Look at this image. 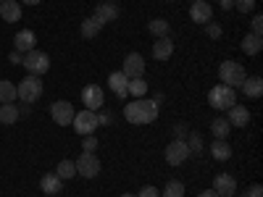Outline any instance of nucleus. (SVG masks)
<instances>
[{"label": "nucleus", "instance_id": "obj_1", "mask_svg": "<svg viewBox=\"0 0 263 197\" xmlns=\"http://www.w3.org/2000/svg\"><path fill=\"white\" fill-rule=\"evenodd\" d=\"M124 119L129 124H153L158 119V103L156 100H145V97L132 100L124 108Z\"/></svg>", "mask_w": 263, "mask_h": 197}, {"label": "nucleus", "instance_id": "obj_2", "mask_svg": "<svg viewBox=\"0 0 263 197\" xmlns=\"http://www.w3.org/2000/svg\"><path fill=\"white\" fill-rule=\"evenodd\" d=\"M208 103H211V108H216V111H229L232 105H237L234 87H227V84L213 87V90L208 92Z\"/></svg>", "mask_w": 263, "mask_h": 197}, {"label": "nucleus", "instance_id": "obj_3", "mask_svg": "<svg viewBox=\"0 0 263 197\" xmlns=\"http://www.w3.org/2000/svg\"><path fill=\"white\" fill-rule=\"evenodd\" d=\"M21 63H24V69L32 76H42V74L50 71V58H48V53H42V50H29Z\"/></svg>", "mask_w": 263, "mask_h": 197}, {"label": "nucleus", "instance_id": "obj_4", "mask_svg": "<svg viewBox=\"0 0 263 197\" xmlns=\"http://www.w3.org/2000/svg\"><path fill=\"white\" fill-rule=\"evenodd\" d=\"M16 95H18V100H24V103H34V100H40V95H42V79H37V76H27V79H21L18 84H16Z\"/></svg>", "mask_w": 263, "mask_h": 197}, {"label": "nucleus", "instance_id": "obj_5", "mask_svg": "<svg viewBox=\"0 0 263 197\" xmlns=\"http://www.w3.org/2000/svg\"><path fill=\"white\" fill-rule=\"evenodd\" d=\"M218 76H221V84H227V87H239L242 79H248L245 69L237 61H224L221 69H218Z\"/></svg>", "mask_w": 263, "mask_h": 197}, {"label": "nucleus", "instance_id": "obj_6", "mask_svg": "<svg viewBox=\"0 0 263 197\" xmlns=\"http://www.w3.org/2000/svg\"><path fill=\"white\" fill-rule=\"evenodd\" d=\"M163 155H166V163H171V166H182V163L190 158V147H187V142H184L182 137H177L174 142L166 145Z\"/></svg>", "mask_w": 263, "mask_h": 197}, {"label": "nucleus", "instance_id": "obj_7", "mask_svg": "<svg viewBox=\"0 0 263 197\" xmlns=\"http://www.w3.org/2000/svg\"><path fill=\"white\" fill-rule=\"evenodd\" d=\"M71 126L77 129V134H82V137H87V134H92V131L100 126L98 124V113L95 111H84L82 113H74V121H71Z\"/></svg>", "mask_w": 263, "mask_h": 197}, {"label": "nucleus", "instance_id": "obj_8", "mask_svg": "<svg viewBox=\"0 0 263 197\" xmlns=\"http://www.w3.org/2000/svg\"><path fill=\"white\" fill-rule=\"evenodd\" d=\"M77 173L84 176V179L98 176V173H100V161H98L95 152H82L79 161H77Z\"/></svg>", "mask_w": 263, "mask_h": 197}, {"label": "nucleus", "instance_id": "obj_9", "mask_svg": "<svg viewBox=\"0 0 263 197\" xmlns=\"http://www.w3.org/2000/svg\"><path fill=\"white\" fill-rule=\"evenodd\" d=\"M82 103H84L87 111H100L103 103H105V95L100 90V84H87L82 90Z\"/></svg>", "mask_w": 263, "mask_h": 197}, {"label": "nucleus", "instance_id": "obj_10", "mask_svg": "<svg viewBox=\"0 0 263 197\" xmlns=\"http://www.w3.org/2000/svg\"><path fill=\"white\" fill-rule=\"evenodd\" d=\"M50 116L58 126H69L74 121V105L66 103V100H58V103L50 105Z\"/></svg>", "mask_w": 263, "mask_h": 197}, {"label": "nucleus", "instance_id": "obj_11", "mask_svg": "<svg viewBox=\"0 0 263 197\" xmlns=\"http://www.w3.org/2000/svg\"><path fill=\"white\" fill-rule=\"evenodd\" d=\"M121 74H124L126 79H137V76H142V74H145V58H142L140 53H129V55L124 58V69H121Z\"/></svg>", "mask_w": 263, "mask_h": 197}, {"label": "nucleus", "instance_id": "obj_12", "mask_svg": "<svg viewBox=\"0 0 263 197\" xmlns=\"http://www.w3.org/2000/svg\"><path fill=\"white\" fill-rule=\"evenodd\" d=\"M100 27H105V24H111V21H116L119 18V6L116 3H100L98 8H95V16H92Z\"/></svg>", "mask_w": 263, "mask_h": 197}, {"label": "nucleus", "instance_id": "obj_13", "mask_svg": "<svg viewBox=\"0 0 263 197\" xmlns=\"http://www.w3.org/2000/svg\"><path fill=\"white\" fill-rule=\"evenodd\" d=\"M213 192H216L218 197H232V194L237 192L234 176H229V173H218L216 182H213Z\"/></svg>", "mask_w": 263, "mask_h": 197}, {"label": "nucleus", "instance_id": "obj_14", "mask_svg": "<svg viewBox=\"0 0 263 197\" xmlns=\"http://www.w3.org/2000/svg\"><path fill=\"white\" fill-rule=\"evenodd\" d=\"M190 16H192L195 24H208L211 16H213V8L205 3V0H195L192 8H190Z\"/></svg>", "mask_w": 263, "mask_h": 197}, {"label": "nucleus", "instance_id": "obj_15", "mask_svg": "<svg viewBox=\"0 0 263 197\" xmlns=\"http://www.w3.org/2000/svg\"><path fill=\"white\" fill-rule=\"evenodd\" d=\"M34 42H37V37H34L29 29H21V32L13 37L16 53H29V50H34Z\"/></svg>", "mask_w": 263, "mask_h": 197}, {"label": "nucleus", "instance_id": "obj_16", "mask_svg": "<svg viewBox=\"0 0 263 197\" xmlns=\"http://www.w3.org/2000/svg\"><path fill=\"white\" fill-rule=\"evenodd\" d=\"M232 126H239V129H242V126H248L250 124V111H248V108L245 105H232L229 108V119H227Z\"/></svg>", "mask_w": 263, "mask_h": 197}, {"label": "nucleus", "instance_id": "obj_17", "mask_svg": "<svg viewBox=\"0 0 263 197\" xmlns=\"http://www.w3.org/2000/svg\"><path fill=\"white\" fill-rule=\"evenodd\" d=\"M108 87H111L114 95H119V97H126L129 95V79L121 71H114L111 76H108Z\"/></svg>", "mask_w": 263, "mask_h": 197}, {"label": "nucleus", "instance_id": "obj_18", "mask_svg": "<svg viewBox=\"0 0 263 197\" xmlns=\"http://www.w3.org/2000/svg\"><path fill=\"white\" fill-rule=\"evenodd\" d=\"M171 53H174V42H171V37H158V40H156V45H153V58L168 61Z\"/></svg>", "mask_w": 263, "mask_h": 197}, {"label": "nucleus", "instance_id": "obj_19", "mask_svg": "<svg viewBox=\"0 0 263 197\" xmlns=\"http://www.w3.org/2000/svg\"><path fill=\"white\" fill-rule=\"evenodd\" d=\"M0 16H3L8 24L18 21V18H21V6H18V0H3V3H0Z\"/></svg>", "mask_w": 263, "mask_h": 197}, {"label": "nucleus", "instance_id": "obj_20", "mask_svg": "<svg viewBox=\"0 0 263 197\" xmlns=\"http://www.w3.org/2000/svg\"><path fill=\"white\" fill-rule=\"evenodd\" d=\"M242 92L248 95V97H253V100H258L260 95H263V79L260 76H250V79H242Z\"/></svg>", "mask_w": 263, "mask_h": 197}, {"label": "nucleus", "instance_id": "obj_21", "mask_svg": "<svg viewBox=\"0 0 263 197\" xmlns=\"http://www.w3.org/2000/svg\"><path fill=\"white\" fill-rule=\"evenodd\" d=\"M61 182H63V179H58L55 173H45V176L40 179V189L45 192V194H58V192L63 189Z\"/></svg>", "mask_w": 263, "mask_h": 197}, {"label": "nucleus", "instance_id": "obj_22", "mask_svg": "<svg viewBox=\"0 0 263 197\" xmlns=\"http://www.w3.org/2000/svg\"><path fill=\"white\" fill-rule=\"evenodd\" d=\"M211 155L216 158V161H229L232 158V145L227 142V140H216L213 145H211Z\"/></svg>", "mask_w": 263, "mask_h": 197}, {"label": "nucleus", "instance_id": "obj_23", "mask_svg": "<svg viewBox=\"0 0 263 197\" xmlns=\"http://www.w3.org/2000/svg\"><path fill=\"white\" fill-rule=\"evenodd\" d=\"M229 131H232V124H229L227 119H213V121H211V134H213L216 140H227Z\"/></svg>", "mask_w": 263, "mask_h": 197}, {"label": "nucleus", "instance_id": "obj_24", "mask_svg": "<svg viewBox=\"0 0 263 197\" xmlns=\"http://www.w3.org/2000/svg\"><path fill=\"white\" fill-rule=\"evenodd\" d=\"M18 108L13 103H3L0 105V124H16L18 121Z\"/></svg>", "mask_w": 263, "mask_h": 197}, {"label": "nucleus", "instance_id": "obj_25", "mask_svg": "<svg viewBox=\"0 0 263 197\" xmlns=\"http://www.w3.org/2000/svg\"><path fill=\"white\" fill-rule=\"evenodd\" d=\"M260 48H263V40H260L258 34H248V37H242V50H245L248 55H258Z\"/></svg>", "mask_w": 263, "mask_h": 197}, {"label": "nucleus", "instance_id": "obj_26", "mask_svg": "<svg viewBox=\"0 0 263 197\" xmlns=\"http://www.w3.org/2000/svg\"><path fill=\"white\" fill-rule=\"evenodd\" d=\"M18 95H16V84L8 82V79H0V103H13Z\"/></svg>", "mask_w": 263, "mask_h": 197}, {"label": "nucleus", "instance_id": "obj_27", "mask_svg": "<svg viewBox=\"0 0 263 197\" xmlns=\"http://www.w3.org/2000/svg\"><path fill=\"white\" fill-rule=\"evenodd\" d=\"M100 29H103V27L98 24L95 18H84V21H82V27H79V32H82V37H84V40L98 37V34H100Z\"/></svg>", "mask_w": 263, "mask_h": 197}, {"label": "nucleus", "instance_id": "obj_28", "mask_svg": "<svg viewBox=\"0 0 263 197\" xmlns=\"http://www.w3.org/2000/svg\"><path fill=\"white\" fill-rule=\"evenodd\" d=\"M147 29H150L153 37L158 40V37H168V29H171V27H168V21H166V18H153L150 24H147Z\"/></svg>", "mask_w": 263, "mask_h": 197}, {"label": "nucleus", "instance_id": "obj_29", "mask_svg": "<svg viewBox=\"0 0 263 197\" xmlns=\"http://www.w3.org/2000/svg\"><path fill=\"white\" fill-rule=\"evenodd\" d=\"M129 95H132V97H145V95H147V82H145L142 76L129 79Z\"/></svg>", "mask_w": 263, "mask_h": 197}, {"label": "nucleus", "instance_id": "obj_30", "mask_svg": "<svg viewBox=\"0 0 263 197\" xmlns=\"http://www.w3.org/2000/svg\"><path fill=\"white\" fill-rule=\"evenodd\" d=\"M55 176H58V179H71V176H77V163H74V161H61Z\"/></svg>", "mask_w": 263, "mask_h": 197}, {"label": "nucleus", "instance_id": "obj_31", "mask_svg": "<svg viewBox=\"0 0 263 197\" xmlns=\"http://www.w3.org/2000/svg\"><path fill=\"white\" fill-rule=\"evenodd\" d=\"M163 197H184V184L177 182V179H171V182L163 187Z\"/></svg>", "mask_w": 263, "mask_h": 197}, {"label": "nucleus", "instance_id": "obj_32", "mask_svg": "<svg viewBox=\"0 0 263 197\" xmlns=\"http://www.w3.org/2000/svg\"><path fill=\"white\" fill-rule=\"evenodd\" d=\"M184 142H187V147H190V155H197V152L203 150V140H200V134H190Z\"/></svg>", "mask_w": 263, "mask_h": 197}, {"label": "nucleus", "instance_id": "obj_33", "mask_svg": "<svg viewBox=\"0 0 263 197\" xmlns=\"http://www.w3.org/2000/svg\"><path fill=\"white\" fill-rule=\"evenodd\" d=\"M234 8H237L239 13H250V11L255 8V0H234Z\"/></svg>", "mask_w": 263, "mask_h": 197}, {"label": "nucleus", "instance_id": "obj_34", "mask_svg": "<svg viewBox=\"0 0 263 197\" xmlns=\"http://www.w3.org/2000/svg\"><path fill=\"white\" fill-rule=\"evenodd\" d=\"M82 150H84V152H95V150H98V140H95L92 134H87V137L82 140Z\"/></svg>", "mask_w": 263, "mask_h": 197}, {"label": "nucleus", "instance_id": "obj_35", "mask_svg": "<svg viewBox=\"0 0 263 197\" xmlns=\"http://www.w3.org/2000/svg\"><path fill=\"white\" fill-rule=\"evenodd\" d=\"M208 37L211 40H218V37H221V27L213 24V21H208Z\"/></svg>", "mask_w": 263, "mask_h": 197}, {"label": "nucleus", "instance_id": "obj_36", "mask_svg": "<svg viewBox=\"0 0 263 197\" xmlns=\"http://www.w3.org/2000/svg\"><path fill=\"white\" fill-rule=\"evenodd\" d=\"M137 197H161V189H156V187H142V192H140Z\"/></svg>", "mask_w": 263, "mask_h": 197}, {"label": "nucleus", "instance_id": "obj_37", "mask_svg": "<svg viewBox=\"0 0 263 197\" xmlns=\"http://www.w3.org/2000/svg\"><path fill=\"white\" fill-rule=\"evenodd\" d=\"M245 197H263V187L260 184H253L250 189H245Z\"/></svg>", "mask_w": 263, "mask_h": 197}, {"label": "nucleus", "instance_id": "obj_38", "mask_svg": "<svg viewBox=\"0 0 263 197\" xmlns=\"http://www.w3.org/2000/svg\"><path fill=\"white\" fill-rule=\"evenodd\" d=\"M253 34H258V37L263 34V18H260V16L253 18Z\"/></svg>", "mask_w": 263, "mask_h": 197}, {"label": "nucleus", "instance_id": "obj_39", "mask_svg": "<svg viewBox=\"0 0 263 197\" xmlns=\"http://www.w3.org/2000/svg\"><path fill=\"white\" fill-rule=\"evenodd\" d=\"M8 61H11L13 66H18V63H21V61H24V58H21V53H16V50H13V53L8 55Z\"/></svg>", "mask_w": 263, "mask_h": 197}, {"label": "nucleus", "instance_id": "obj_40", "mask_svg": "<svg viewBox=\"0 0 263 197\" xmlns=\"http://www.w3.org/2000/svg\"><path fill=\"white\" fill-rule=\"evenodd\" d=\"M221 8H224V11H229V8H234V0H221Z\"/></svg>", "mask_w": 263, "mask_h": 197}, {"label": "nucleus", "instance_id": "obj_41", "mask_svg": "<svg viewBox=\"0 0 263 197\" xmlns=\"http://www.w3.org/2000/svg\"><path fill=\"white\" fill-rule=\"evenodd\" d=\"M200 197H218L213 189H205V192H200Z\"/></svg>", "mask_w": 263, "mask_h": 197}, {"label": "nucleus", "instance_id": "obj_42", "mask_svg": "<svg viewBox=\"0 0 263 197\" xmlns=\"http://www.w3.org/2000/svg\"><path fill=\"white\" fill-rule=\"evenodd\" d=\"M21 3H27V6H37L40 0H21Z\"/></svg>", "mask_w": 263, "mask_h": 197}, {"label": "nucleus", "instance_id": "obj_43", "mask_svg": "<svg viewBox=\"0 0 263 197\" xmlns=\"http://www.w3.org/2000/svg\"><path fill=\"white\" fill-rule=\"evenodd\" d=\"M121 197H137V194H121Z\"/></svg>", "mask_w": 263, "mask_h": 197}, {"label": "nucleus", "instance_id": "obj_44", "mask_svg": "<svg viewBox=\"0 0 263 197\" xmlns=\"http://www.w3.org/2000/svg\"><path fill=\"white\" fill-rule=\"evenodd\" d=\"M0 3H3V0H0Z\"/></svg>", "mask_w": 263, "mask_h": 197}, {"label": "nucleus", "instance_id": "obj_45", "mask_svg": "<svg viewBox=\"0 0 263 197\" xmlns=\"http://www.w3.org/2000/svg\"><path fill=\"white\" fill-rule=\"evenodd\" d=\"M192 3H195V0H192Z\"/></svg>", "mask_w": 263, "mask_h": 197}, {"label": "nucleus", "instance_id": "obj_46", "mask_svg": "<svg viewBox=\"0 0 263 197\" xmlns=\"http://www.w3.org/2000/svg\"><path fill=\"white\" fill-rule=\"evenodd\" d=\"M232 197H234V194H232Z\"/></svg>", "mask_w": 263, "mask_h": 197}]
</instances>
